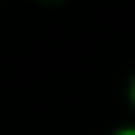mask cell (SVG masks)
Here are the masks:
<instances>
[{
    "mask_svg": "<svg viewBox=\"0 0 135 135\" xmlns=\"http://www.w3.org/2000/svg\"><path fill=\"white\" fill-rule=\"evenodd\" d=\"M122 135H135V131H122Z\"/></svg>",
    "mask_w": 135,
    "mask_h": 135,
    "instance_id": "6da1fadb",
    "label": "cell"
}]
</instances>
